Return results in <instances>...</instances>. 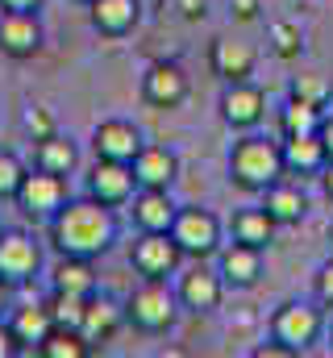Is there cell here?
Listing matches in <instances>:
<instances>
[{
  "label": "cell",
  "instance_id": "6da1fadb",
  "mask_svg": "<svg viewBox=\"0 0 333 358\" xmlns=\"http://www.w3.org/2000/svg\"><path fill=\"white\" fill-rule=\"evenodd\" d=\"M46 242L59 255H80V259H100L113 250L117 242V213L108 204H100L96 196H80L46 221Z\"/></svg>",
  "mask_w": 333,
  "mask_h": 358
},
{
  "label": "cell",
  "instance_id": "7a4b0ae2",
  "mask_svg": "<svg viewBox=\"0 0 333 358\" xmlns=\"http://www.w3.org/2000/svg\"><path fill=\"white\" fill-rule=\"evenodd\" d=\"M283 179V155L279 142L262 138V134H242L229 150V183H238L242 192H262L267 183Z\"/></svg>",
  "mask_w": 333,
  "mask_h": 358
},
{
  "label": "cell",
  "instance_id": "3957f363",
  "mask_svg": "<svg viewBox=\"0 0 333 358\" xmlns=\"http://www.w3.org/2000/svg\"><path fill=\"white\" fill-rule=\"evenodd\" d=\"M171 238L179 242L183 259H217V250L225 246V229L221 217L204 204H179L175 221H171Z\"/></svg>",
  "mask_w": 333,
  "mask_h": 358
},
{
  "label": "cell",
  "instance_id": "277c9868",
  "mask_svg": "<svg viewBox=\"0 0 333 358\" xmlns=\"http://www.w3.org/2000/svg\"><path fill=\"white\" fill-rule=\"evenodd\" d=\"M179 317V296L166 287V279H142L125 300V321L142 334H166Z\"/></svg>",
  "mask_w": 333,
  "mask_h": 358
},
{
  "label": "cell",
  "instance_id": "5b68a950",
  "mask_svg": "<svg viewBox=\"0 0 333 358\" xmlns=\"http://www.w3.org/2000/svg\"><path fill=\"white\" fill-rule=\"evenodd\" d=\"M325 334V313H321V300H283L275 313H271V338L288 342L296 355H304L309 346H317Z\"/></svg>",
  "mask_w": 333,
  "mask_h": 358
},
{
  "label": "cell",
  "instance_id": "8992f818",
  "mask_svg": "<svg viewBox=\"0 0 333 358\" xmlns=\"http://www.w3.org/2000/svg\"><path fill=\"white\" fill-rule=\"evenodd\" d=\"M13 200H17V208H21L25 221H50L67 204V179L34 167V171H25V179H21V187H17Z\"/></svg>",
  "mask_w": 333,
  "mask_h": 358
},
{
  "label": "cell",
  "instance_id": "52a82bcc",
  "mask_svg": "<svg viewBox=\"0 0 333 358\" xmlns=\"http://www.w3.org/2000/svg\"><path fill=\"white\" fill-rule=\"evenodd\" d=\"M129 263L142 279H171L183 267V250L171 234H138V242L129 250Z\"/></svg>",
  "mask_w": 333,
  "mask_h": 358
},
{
  "label": "cell",
  "instance_id": "ba28073f",
  "mask_svg": "<svg viewBox=\"0 0 333 358\" xmlns=\"http://www.w3.org/2000/svg\"><path fill=\"white\" fill-rule=\"evenodd\" d=\"M42 242L25 229H4L0 234V279L4 283H29L42 271Z\"/></svg>",
  "mask_w": 333,
  "mask_h": 358
},
{
  "label": "cell",
  "instance_id": "9c48e42d",
  "mask_svg": "<svg viewBox=\"0 0 333 358\" xmlns=\"http://www.w3.org/2000/svg\"><path fill=\"white\" fill-rule=\"evenodd\" d=\"M175 296H179V308L204 317V313H217V308H221V300H225V279H221L217 267H204V259H196V267L179 275Z\"/></svg>",
  "mask_w": 333,
  "mask_h": 358
},
{
  "label": "cell",
  "instance_id": "30bf717a",
  "mask_svg": "<svg viewBox=\"0 0 333 358\" xmlns=\"http://www.w3.org/2000/svg\"><path fill=\"white\" fill-rule=\"evenodd\" d=\"M217 108H221V121H225L229 129L246 134V129H254V125L267 117V92L258 88V84H250V80H242V84H225Z\"/></svg>",
  "mask_w": 333,
  "mask_h": 358
},
{
  "label": "cell",
  "instance_id": "8fae6325",
  "mask_svg": "<svg viewBox=\"0 0 333 358\" xmlns=\"http://www.w3.org/2000/svg\"><path fill=\"white\" fill-rule=\"evenodd\" d=\"M192 92V80L179 63H150L146 76H142V100L150 108H179Z\"/></svg>",
  "mask_w": 333,
  "mask_h": 358
},
{
  "label": "cell",
  "instance_id": "7c38bea8",
  "mask_svg": "<svg viewBox=\"0 0 333 358\" xmlns=\"http://www.w3.org/2000/svg\"><path fill=\"white\" fill-rule=\"evenodd\" d=\"M138 192V179L129 163H113V159H96V167L87 171V196H96L108 208L129 204V196Z\"/></svg>",
  "mask_w": 333,
  "mask_h": 358
},
{
  "label": "cell",
  "instance_id": "4fadbf2b",
  "mask_svg": "<svg viewBox=\"0 0 333 358\" xmlns=\"http://www.w3.org/2000/svg\"><path fill=\"white\" fill-rule=\"evenodd\" d=\"M92 150L96 159H113V163H134V155L142 150V129L125 117H108L92 129Z\"/></svg>",
  "mask_w": 333,
  "mask_h": 358
},
{
  "label": "cell",
  "instance_id": "5bb4252c",
  "mask_svg": "<svg viewBox=\"0 0 333 358\" xmlns=\"http://www.w3.org/2000/svg\"><path fill=\"white\" fill-rule=\"evenodd\" d=\"M46 42V29L38 13H0V55L8 59H34Z\"/></svg>",
  "mask_w": 333,
  "mask_h": 358
},
{
  "label": "cell",
  "instance_id": "9a60e30c",
  "mask_svg": "<svg viewBox=\"0 0 333 358\" xmlns=\"http://www.w3.org/2000/svg\"><path fill=\"white\" fill-rule=\"evenodd\" d=\"M217 271H221L225 287H234V292H246V287H254V283L262 279V250L229 238V242L217 250Z\"/></svg>",
  "mask_w": 333,
  "mask_h": 358
},
{
  "label": "cell",
  "instance_id": "2e32d148",
  "mask_svg": "<svg viewBox=\"0 0 333 358\" xmlns=\"http://www.w3.org/2000/svg\"><path fill=\"white\" fill-rule=\"evenodd\" d=\"M129 213H134V225L142 234H171L179 204L171 200V187H138L129 196Z\"/></svg>",
  "mask_w": 333,
  "mask_h": 358
},
{
  "label": "cell",
  "instance_id": "e0dca14e",
  "mask_svg": "<svg viewBox=\"0 0 333 358\" xmlns=\"http://www.w3.org/2000/svg\"><path fill=\"white\" fill-rule=\"evenodd\" d=\"M279 155H283V176H321L330 155H325V142L321 134H292L279 142Z\"/></svg>",
  "mask_w": 333,
  "mask_h": 358
},
{
  "label": "cell",
  "instance_id": "ac0fdd59",
  "mask_svg": "<svg viewBox=\"0 0 333 358\" xmlns=\"http://www.w3.org/2000/svg\"><path fill=\"white\" fill-rule=\"evenodd\" d=\"M258 196H262L258 204L267 208V217H271L275 225H300V221L309 217V196H304V187H300V183L275 179V183H267Z\"/></svg>",
  "mask_w": 333,
  "mask_h": 358
},
{
  "label": "cell",
  "instance_id": "d6986e66",
  "mask_svg": "<svg viewBox=\"0 0 333 358\" xmlns=\"http://www.w3.org/2000/svg\"><path fill=\"white\" fill-rule=\"evenodd\" d=\"M92 29L104 38H125L142 21V0H87Z\"/></svg>",
  "mask_w": 333,
  "mask_h": 358
},
{
  "label": "cell",
  "instance_id": "ffe728a7",
  "mask_svg": "<svg viewBox=\"0 0 333 358\" xmlns=\"http://www.w3.org/2000/svg\"><path fill=\"white\" fill-rule=\"evenodd\" d=\"M134 179H138V187H175V179H179V155L171 150V146H150V142H142V150L134 155Z\"/></svg>",
  "mask_w": 333,
  "mask_h": 358
},
{
  "label": "cell",
  "instance_id": "44dd1931",
  "mask_svg": "<svg viewBox=\"0 0 333 358\" xmlns=\"http://www.w3.org/2000/svg\"><path fill=\"white\" fill-rule=\"evenodd\" d=\"M121 325H125V304H117L113 296L92 292V296H87V308H83V321H80L83 338H87L92 346H100V342H113Z\"/></svg>",
  "mask_w": 333,
  "mask_h": 358
},
{
  "label": "cell",
  "instance_id": "7402d4cb",
  "mask_svg": "<svg viewBox=\"0 0 333 358\" xmlns=\"http://www.w3.org/2000/svg\"><path fill=\"white\" fill-rule=\"evenodd\" d=\"M254 63H258V55H254L250 42L217 38L213 50H208V67H213V76H221L225 84H242V80H250V76H254Z\"/></svg>",
  "mask_w": 333,
  "mask_h": 358
},
{
  "label": "cell",
  "instance_id": "603a6c76",
  "mask_svg": "<svg viewBox=\"0 0 333 358\" xmlns=\"http://www.w3.org/2000/svg\"><path fill=\"white\" fill-rule=\"evenodd\" d=\"M8 329H13V338L21 342V350H38V342L55 329L46 300H42V304H17V308L8 304Z\"/></svg>",
  "mask_w": 333,
  "mask_h": 358
},
{
  "label": "cell",
  "instance_id": "cb8c5ba5",
  "mask_svg": "<svg viewBox=\"0 0 333 358\" xmlns=\"http://www.w3.org/2000/svg\"><path fill=\"white\" fill-rule=\"evenodd\" d=\"M100 287V275L92 267V259L80 255H59V263L50 271V292H71V296H92Z\"/></svg>",
  "mask_w": 333,
  "mask_h": 358
},
{
  "label": "cell",
  "instance_id": "d4e9b609",
  "mask_svg": "<svg viewBox=\"0 0 333 358\" xmlns=\"http://www.w3.org/2000/svg\"><path fill=\"white\" fill-rule=\"evenodd\" d=\"M275 229H279V225L267 217L262 204L238 208V213L229 217V238H234V242H246V246H258V250H267V246L275 242Z\"/></svg>",
  "mask_w": 333,
  "mask_h": 358
},
{
  "label": "cell",
  "instance_id": "484cf974",
  "mask_svg": "<svg viewBox=\"0 0 333 358\" xmlns=\"http://www.w3.org/2000/svg\"><path fill=\"white\" fill-rule=\"evenodd\" d=\"M34 167H42V171H50V176L67 179L76 167H80V146H76L71 138H63V134H50V138L34 142Z\"/></svg>",
  "mask_w": 333,
  "mask_h": 358
},
{
  "label": "cell",
  "instance_id": "4316f807",
  "mask_svg": "<svg viewBox=\"0 0 333 358\" xmlns=\"http://www.w3.org/2000/svg\"><path fill=\"white\" fill-rule=\"evenodd\" d=\"M321 121H325V108H317L309 100H296V96H288V104L279 108V134L283 138H292V134H317Z\"/></svg>",
  "mask_w": 333,
  "mask_h": 358
},
{
  "label": "cell",
  "instance_id": "83f0119b",
  "mask_svg": "<svg viewBox=\"0 0 333 358\" xmlns=\"http://www.w3.org/2000/svg\"><path fill=\"white\" fill-rule=\"evenodd\" d=\"M38 355L42 358H87L92 355V342L83 338L80 329H50L42 342H38Z\"/></svg>",
  "mask_w": 333,
  "mask_h": 358
},
{
  "label": "cell",
  "instance_id": "f1b7e54d",
  "mask_svg": "<svg viewBox=\"0 0 333 358\" xmlns=\"http://www.w3.org/2000/svg\"><path fill=\"white\" fill-rule=\"evenodd\" d=\"M267 42H271V55L275 59H300V50H304V29L296 25V21H271L267 25Z\"/></svg>",
  "mask_w": 333,
  "mask_h": 358
},
{
  "label": "cell",
  "instance_id": "f546056e",
  "mask_svg": "<svg viewBox=\"0 0 333 358\" xmlns=\"http://www.w3.org/2000/svg\"><path fill=\"white\" fill-rule=\"evenodd\" d=\"M46 308H50V321H55L59 329H80L83 308H87V296H71V292H50Z\"/></svg>",
  "mask_w": 333,
  "mask_h": 358
},
{
  "label": "cell",
  "instance_id": "4dcf8cb0",
  "mask_svg": "<svg viewBox=\"0 0 333 358\" xmlns=\"http://www.w3.org/2000/svg\"><path fill=\"white\" fill-rule=\"evenodd\" d=\"M21 129H25L29 142H42L50 134H59V121H55V113L46 104H29V108H21Z\"/></svg>",
  "mask_w": 333,
  "mask_h": 358
},
{
  "label": "cell",
  "instance_id": "1f68e13d",
  "mask_svg": "<svg viewBox=\"0 0 333 358\" xmlns=\"http://www.w3.org/2000/svg\"><path fill=\"white\" fill-rule=\"evenodd\" d=\"M288 96H296V100H309V104L325 108V104L333 100V88H330V80H321V76H296V80H292V88H288Z\"/></svg>",
  "mask_w": 333,
  "mask_h": 358
},
{
  "label": "cell",
  "instance_id": "d6a6232c",
  "mask_svg": "<svg viewBox=\"0 0 333 358\" xmlns=\"http://www.w3.org/2000/svg\"><path fill=\"white\" fill-rule=\"evenodd\" d=\"M25 171H29V167H25L13 150H0V200H13V196H17Z\"/></svg>",
  "mask_w": 333,
  "mask_h": 358
},
{
  "label": "cell",
  "instance_id": "836d02e7",
  "mask_svg": "<svg viewBox=\"0 0 333 358\" xmlns=\"http://www.w3.org/2000/svg\"><path fill=\"white\" fill-rule=\"evenodd\" d=\"M317 300H321V308H333V259L330 263H321V271H317Z\"/></svg>",
  "mask_w": 333,
  "mask_h": 358
},
{
  "label": "cell",
  "instance_id": "e575fe53",
  "mask_svg": "<svg viewBox=\"0 0 333 358\" xmlns=\"http://www.w3.org/2000/svg\"><path fill=\"white\" fill-rule=\"evenodd\" d=\"M254 358H296V350H292L288 342H279V338H271V342H262V346H254Z\"/></svg>",
  "mask_w": 333,
  "mask_h": 358
},
{
  "label": "cell",
  "instance_id": "d590c367",
  "mask_svg": "<svg viewBox=\"0 0 333 358\" xmlns=\"http://www.w3.org/2000/svg\"><path fill=\"white\" fill-rule=\"evenodd\" d=\"M171 4L183 13V21H200L208 13V0H171Z\"/></svg>",
  "mask_w": 333,
  "mask_h": 358
},
{
  "label": "cell",
  "instance_id": "8d00e7d4",
  "mask_svg": "<svg viewBox=\"0 0 333 358\" xmlns=\"http://www.w3.org/2000/svg\"><path fill=\"white\" fill-rule=\"evenodd\" d=\"M13 355H21V342L13 338V329H8V321L0 317V358H13Z\"/></svg>",
  "mask_w": 333,
  "mask_h": 358
},
{
  "label": "cell",
  "instance_id": "74e56055",
  "mask_svg": "<svg viewBox=\"0 0 333 358\" xmlns=\"http://www.w3.org/2000/svg\"><path fill=\"white\" fill-rule=\"evenodd\" d=\"M229 13L238 21H254L258 17V0H229Z\"/></svg>",
  "mask_w": 333,
  "mask_h": 358
},
{
  "label": "cell",
  "instance_id": "f35d334b",
  "mask_svg": "<svg viewBox=\"0 0 333 358\" xmlns=\"http://www.w3.org/2000/svg\"><path fill=\"white\" fill-rule=\"evenodd\" d=\"M46 0H0V13H38Z\"/></svg>",
  "mask_w": 333,
  "mask_h": 358
},
{
  "label": "cell",
  "instance_id": "ab89813d",
  "mask_svg": "<svg viewBox=\"0 0 333 358\" xmlns=\"http://www.w3.org/2000/svg\"><path fill=\"white\" fill-rule=\"evenodd\" d=\"M317 134H321V142H325V155L333 159V117H325V121H321V129H317Z\"/></svg>",
  "mask_w": 333,
  "mask_h": 358
},
{
  "label": "cell",
  "instance_id": "60d3db41",
  "mask_svg": "<svg viewBox=\"0 0 333 358\" xmlns=\"http://www.w3.org/2000/svg\"><path fill=\"white\" fill-rule=\"evenodd\" d=\"M317 179H321V187H325V196H330V200H333V159H330V163H325V171H321V176H317Z\"/></svg>",
  "mask_w": 333,
  "mask_h": 358
},
{
  "label": "cell",
  "instance_id": "b9f144b4",
  "mask_svg": "<svg viewBox=\"0 0 333 358\" xmlns=\"http://www.w3.org/2000/svg\"><path fill=\"white\" fill-rule=\"evenodd\" d=\"M4 313H8V283L0 279V317H4Z\"/></svg>",
  "mask_w": 333,
  "mask_h": 358
},
{
  "label": "cell",
  "instance_id": "7bdbcfd3",
  "mask_svg": "<svg viewBox=\"0 0 333 358\" xmlns=\"http://www.w3.org/2000/svg\"><path fill=\"white\" fill-rule=\"evenodd\" d=\"M330 350H333V325H330Z\"/></svg>",
  "mask_w": 333,
  "mask_h": 358
},
{
  "label": "cell",
  "instance_id": "ee69618b",
  "mask_svg": "<svg viewBox=\"0 0 333 358\" xmlns=\"http://www.w3.org/2000/svg\"><path fill=\"white\" fill-rule=\"evenodd\" d=\"M83 4H87V0H83Z\"/></svg>",
  "mask_w": 333,
  "mask_h": 358
},
{
  "label": "cell",
  "instance_id": "f6af8a7d",
  "mask_svg": "<svg viewBox=\"0 0 333 358\" xmlns=\"http://www.w3.org/2000/svg\"><path fill=\"white\" fill-rule=\"evenodd\" d=\"M0 234H4V229H0Z\"/></svg>",
  "mask_w": 333,
  "mask_h": 358
}]
</instances>
